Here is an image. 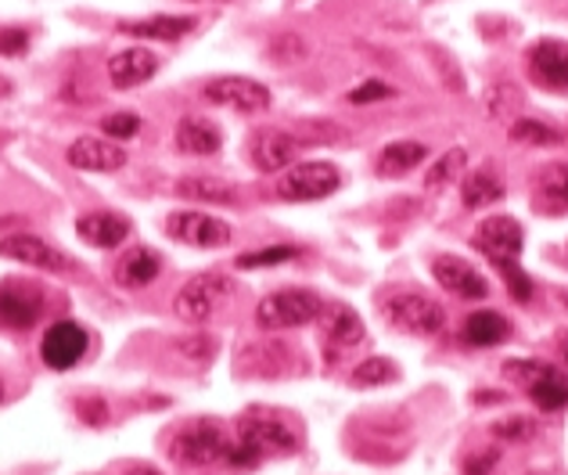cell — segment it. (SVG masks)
Segmentation results:
<instances>
[{
	"label": "cell",
	"mask_w": 568,
	"mask_h": 475,
	"mask_svg": "<svg viewBox=\"0 0 568 475\" xmlns=\"http://www.w3.org/2000/svg\"><path fill=\"white\" fill-rule=\"evenodd\" d=\"M235 440H241L245 446H252L259 457H278V454H296L299 451L302 432L285 411L249 407L238 417V436Z\"/></svg>",
	"instance_id": "cell-1"
},
{
	"label": "cell",
	"mask_w": 568,
	"mask_h": 475,
	"mask_svg": "<svg viewBox=\"0 0 568 475\" xmlns=\"http://www.w3.org/2000/svg\"><path fill=\"white\" fill-rule=\"evenodd\" d=\"M320 313H324V299H320L317 292H306V288H285V292H273L267 299H259L256 324L264 331H288V328L313 324Z\"/></svg>",
	"instance_id": "cell-2"
},
{
	"label": "cell",
	"mask_w": 568,
	"mask_h": 475,
	"mask_svg": "<svg viewBox=\"0 0 568 475\" xmlns=\"http://www.w3.org/2000/svg\"><path fill=\"white\" fill-rule=\"evenodd\" d=\"M235 296V281L227 278L220 270H206V273H195L180 292H177V317L187 324H202L224 307V302Z\"/></svg>",
	"instance_id": "cell-3"
},
{
	"label": "cell",
	"mask_w": 568,
	"mask_h": 475,
	"mask_svg": "<svg viewBox=\"0 0 568 475\" xmlns=\"http://www.w3.org/2000/svg\"><path fill=\"white\" fill-rule=\"evenodd\" d=\"M227 446L230 440L216 417H195V422H187L177 432V440H173V457L187 468H206L213 461H224Z\"/></svg>",
	"instance_id": "cell-4"
},
{
	"label": "cell",
	"mask_w": 568,
	"mask_h": 475,
	"mask_svg": "<svg viewBox=\"0 0 568 475\" xmlns=\"http://www.w3.org/2000/svg\"><path fill=\"white\" fill-rule=\"evenodd\" d=\"M385 317L392 328L403 331V335H421V339L440 335L446 328V310L425 292H396L389 299Z\"/></svg>",
	"instance_id": "cell-5"
},
{
	"label": "cell",
	"mask_w": 568,
	"mask_h": 475,
	"mask_svg": "<svg viewBox=\"0 0 568 475\" xmlns=\"http://www.w3.org/2000/svg\"><path fill=\"white\" fill-rule=\"evenodd\" d=\"M342 187V173L331 163H296L278 177V195L285 202H320Z\"/></svg>",
	"instance_id": "cell-6"
},
{
	"label": "cell",
	"mask_w": 568,
	"mask_h": 475,
	"mask_svg": "<svg viewBox=\"0 0 568 475\" xmlns=\"http://www.w3.org/2000/svg\"><path fill=\"white\" fill-rule=\"evenodd\" d=\"M169 238H177L184 245H195V249H224L235 238V227L213 213H198V209H180L166 220Z\"/></svg>",
	"instance_id": "cell-7"
},
{
	"label": "cell",
	"mask_w": 568,
	"mask_h": 475,
	"mask_svg": "<svg viewBox=\"0 0 568 475\" xmlns=\"http://www.w3.org/2000/svg\"><path fill=\"white\" fill-rule=\"evenodd\" d=\"M206 101L230 112H241V115H256V112H267L273 97H270V86L252 76H220L206 86Z\"/></svg>",
	"instance_id": "cell-8"
},
{
	"label": "cell",
	"mask_w": 568,
	"mask_h": 475,
	"mask_svg": "<svg viewBox=\"0 0 568 475\" xmlns=\"http://www.w3.org/2000/svg\"><path fill=\"white\" fill-rule=\"evenodd\" d=\"M0 256L19 259V264L48 270V273H69L72 270V256H65L62 249H54L51 241L29 235V230H19V235L0 238Z\"/></svg>",
	"instance_id": "cell-9"
},
{
	"label": "cell",
	"mask_w": 568,
	"mask_h": 475,
	"mask_svg": "<svg viewBox=\"0 0 568 475\" xmlns=\"http://www.w3.org/2000/svg\"><path fill=\"white\" fill-rule=\"evenodd\" d=\"M320 321V339H324V353L328 360H339L342 353H349L353 345L363 342L368 335V328L357 317L353 307H345V302H334V307H324V313L317 317Z\"/></svg>",
	"instance_id": "cell-10"
},
{
	"label": "cell",
	"mask_w": 568,
	"mask_h": 475,
	"mask_svg": "<svg viewBox=\"0 0 568 475\" xmlns=\"http://www.w3.org/2000/svg\"><path fill=\"white\" fill-rule=\"evenodd\" d=\"M529 76L544 86V91H568V40L544 37L526 51Z\"/></svg>",
	"instance_id": "cell-11"
},
{
	"label": "cell",
	"mask_w": 568,
	"mask_h": 475,
	"mask_svg": "<svg viewBox=\"0 0 568 475\" xmlns=\"http://www.w3.org/2000/svg\"><path fill=\"white\" fill-rule=\"evenodd\" d=\"M43 310V288L29 281H8L0 285V324L14 331L33 328Z\"/></svg>",
	"instance_id": "cell-12"
},
{
	"label": "cell",
	"mask_w": 568,
	"mask_h": 475,
	"mask_svg": "<svg viewBox=\"0 0 568 475\" xmlns=\"http://www.w3.org/2000/svg\"><path fill=\"white\" fill-rule=\"evenodd\" d=\"M432 278L457 299H486L489 296V281L461 256H435L432 259Z\"/></svg>",
	"instance_id": "cell-13"
},
{
	"label": "cell",
	"mask_w": 568,
	"mask_h": 475,
	"mask_svg": "<svg viewBox=\"0 0 568 475\" xmlns=\"http://www.w3.org/2000/svg\"><path fill=\"white\" fill-rule=\"evenodd\" d=\"M40 353H43V364L54 368V371H69L76 368L83 353H86V331L72 321H58L48 328V335L40 342Z\"/></svg>",
	"instance_id": "cell-14"
},
{
	"label": "cell",
	"mask_w": 568,
	"mask_h": 475,
	"mask_svg": "<svg viewBox=\"0 0 568 475\" xmlns=\"http://www.w3.org/2000/svg\"><path fill=\"white\" fill-rule=\"evenodd\" d=\"M69 166L86 173H115L126 166V148L112 137H80L69 144Z\"/></svg>",
	"instance_id": "cell-15"
},
{
	"label": "cell",
	"mask_w": 568,
	"mask_h": 475,
	"mask_svg": "<svg viewBox=\"0 0 568 475\" xmlns=\"http://www.w3.org/2000/svg\"><path fill=\"white\" fill-rule=\"evenodd\" d=\"M302 144L288 134V130H259L249 144L252 166L264 173H285L288 166H296Z\"/></svg>",
	"instance_id": "cell-16"
},
{
	"label": "cell",
	"mask_w": 568,
	"mask_h": 475,
	"mask_svg": "<svg viewBox=\"0 0 568 475\" xmlns=\"http://www.w3.org/2000/svg\"><path fill=\"white\" fill-rule=\"evenodd\" d=\"M475 245L489 259H518L521 245H526V235H521V224L515 216H489V220L478 224Z\"/></svg>",
	"instance_id": "cell-17"
},
{
	"label": "cell",
	"mask_w": 568,
	"mask_h": 475,
	"mask_svg": "<svg viewBox=\"0 0 568 475\" xmlns=\"http://www.w3.org/2000/svg\"><path fill=\"white\" fill-rule=\"evenodd\" d=\"M158 72V58L148 48H126L109 58V80L115 91H134Z\"/></svg>",
	"instance_id": "cell-18"
},
{
	"label": "cell",
	"mask_w": 568,
	"mask_h": 475,
	"mask_svg": "<svg viewBox=\"0 0 568 475\" xmlns=\"http://www.w3.org/2000/svg\"><path fill=\"white\" fill-rule=\"evenodd\" d=\"M76 235L94 249H115L130 235V220L120 213H86L76 220Z\"/></svg>",
	"instance_id": "cell-19"
},
{
	"label": "cell",
	"mask_w": 568,
	"mask_h": 475,
	"mask_svg": "<svg viewBox=\"0 0 568 475\" xmlns=\"http://www.w3.org/2000/svg\"><path fill=\"white\" fill-rule=\"evenodd\" d=\"M198 25V19L192 14H152V19H137V22H120V33L126 37H141V40H184L192 29Z\"/></svg>",
	"instance_id": "cell-20"
},
{
	"label": "cell",
	"mask_w": 568,
	"mask_h": 475,
	"mask_svg": "<svg viewBox=\"0 0 568 475\" xmlns=\"http://www.w3.org/2000/svg\"><path fill=\"white\" fill-rule=\"evenodd\" d=\"M224 144V134L220 126H216L213 120H206V115H184V120L177 123V148L184 155H216Z\"/></svg>",
	"instance_id": "cell-21"
},
{
	"label": "cell",
	"mask_w": 568,
	"mask_h": 475,
	"mask_svg": "<svg viewBox=\"0 0 568 475\" xmlns=\"http://www.w3.org/2000/svg\"><path fill=\"white\" fill-rule=\"evenodd\" d=\"M428 158V144L425 141H392L382 148V155H378L374 169L382 173V177H406L411 169H417L421 163Z\"/></svg>",
	"instance_id": "cell-22"
},
{
	"label": "cell",
	"mask_w": 568,
	"mask_h": 475,
	"mask_svg": "<svg viewBox=\"0 0 568 475\" xmlns=\"http://www.w3.org/2000/svg\"><path fill=\"white\" fill-rule=\"evenodd\" d=\"M533 192L547 213H565L568 209V163L540 166V173H536V180H533Z\"/></svg>",
	"instance_id": "cell-23"
},
{
	"label": "cell",
	"mask_w": 568,
	"mask_h": 475,
	"mask_svg": "<svg viewBox=\"0 0 568 475\" xmlns=\"http://www.w3.org/2000/svg\"><path fill=\"white\" fill-rule=\"evenodd\" d=\"M158 270H163V256H158L155 249H148V245H141V249H130L120 259L115 278H120V285H126V288H144L158 278Z\"/></svg>",
	"instance_id": "cell-24"
},
{
	"label": "cell",
	"mask_w": 568,
	"mask_h": 475,
	"mask_svg": "<svg viewBox=\"0 0 568 475\" xmlns=\"http://www.w3.org/2000/svg\"><path fill=\"white\" fill-rule=\"evenodd\" d=\"M464 342L468 345H478V350H486V345H497L512 335V324H507V317H500L497 310H475L468 321H464Z\"/></svg>",
	"instance_id": "cell-25"
},
{
	"label": "cell",
	"mask_w": 568,
	"mask_h": 475,
	"mask_svg": "<svg viewBox=\"0 0 568 475\" xmlns=\"http://www.w3.org/2000/svg\"><path fill=\"white\" fill-rule=\"evenodd\" d=\"M500 198H504V180L493 169H475L461 184V202L468 209H486Z\"/></svg>",
	"instance_id": "cell-26"
},
{
	"label": "cell",
	"mask_w": 568,
	"mask_h": 475,
	"mask_svg": "<svg viewBox=\"0 0 568 475\" xmlns=\"http://www.w3.org/2000/svg\"><path fill=\"white\" fill-rule=\"evenodd\" d=\"M177 195L187 202H216V206H235L238 187L216 177H187L177 184Z\"/></svg>",
	"instance_id": "cell-27"
},
{
	"label": "cell",
	"mask_w": 568,
	"mask_h": 475,
	"mask_svg": "<svg viewBox=\"0 0 568 475\" xmlns=\"http://www.w3.org/2000/svg\"><path fill=\"white\" fill-rule=\"evenodd\" d=\"M529 396L540 411H561V407H568V379L555 368L550 374H544L540 382L529 385Z\"/></svg>",
	"instance_id": "cell-28"
},
{
	"label": "cell",
	"mask_w": 568,
	"mask_h": 475,
	"mask_svg": "<svg viewBox=\"0 0 568 475\" xmlns=\"http://www.w3.org/2000/svg\"><path fill=\"white\" fill-rule=\"evenodd\" d=\"M464 166H468V152L450 148L443 158H435L432 169L425 173V187H428V192H443L450 180H457V173H464Z\"/></svg>",
	"instance_id": "cell-29"
},
{
	"label": "cell",
	"mask_w": 568,
	"mask_h": 475,
	"mask_svg": "<svg viewBox=\"0 0 568 475\" xmlns=\"http://www.w3.org/2000/svg\"><path fill=\"white\" fill-rule=\"evenodd\" d=\"M507 134H512L515 144H529V148H550V144H561L558 130H550V126L540 123V120H529V115H521V120H515Z\"/></svg>",
	"instance_id": "cell-30"
},
{
	"label": "cell",
	"mask_w": 568,
	"mask_h": 475,
	"mask_svg": "<svg viewBox=\"0 0 568 475\" xmlns=\"http://www.w3.org/2000/svg\"><path fill=\"white\" fill-rule=\"evenodd\" d=\"M400 379V368L392 364L389 357H371L353 371V385L357 389H378V385H389Z\"/></svg>",
	"instance_id": "cell-31"
},
{
	"label": "cell",
	"mask_w": 568,
	"mask_h": 475,
	"mask_svg": "<svg viewBox=\"0 0 568 475\" xmlns=\"http://www.w3.org/2000/svg\"><path fill=\"white\" fill-rule=\"evenodd\" d=\"M493 267H497L504 273V281H507V292H512L515 302H529L533 292H536V285L526 270L518 267V259H489Z\"/></svg>",
	"instance_id": "cell-32"
},
{
	"label": "cell",
	"mask_w": 568,
	"mask_h": 475,
	"mask_svg": "<svg viewBox=\"0 0 568 475\" xmlns=\"http://www.w3.org/2000/svg\"><path fill=\"white\" fill-rule=\"evenodd\" d=\"M296 256H299L296 245H273V249L245 252V256L235 259V264L241 270H264V267H281V264H288V259H296Z\"/></svg>",
	"instance_id": "cell-33"
},
{
	"label": "cell",
	"mask_w": 568,
	"mask_h": 475,
	"mask_svg": "<svg viewBox=\"0 0 568 475\" xmlns=\"http://www.w3.org/2000/svg\"><path fill=\"white\" fill-rule=\"evenodd\" d=\"M489 432L504 443H526V440L536 436V422L526 414H515V417H504V422H497Z\"/></svg>",
	"instance_id": "cell-34"
},
{
	"label": "cell",
	"mask_w": 568,
	"mask_h": 475,
	"mask_svg": "<svg viewBox=\"0 0 568 475\" xmlns=\"http://www.w3.org/2000/svg\"><path fill=\"white\" fill-rule=\"evenodd\" d=\"M101 130L112 137V141H126V137H134L137 130H141V115L134 112H112L101 120Z\"/></svg>",
	"instance_id": "cell-35"
},
{
	"label": "cell",
	"mask_w": 568,
	"mask_h": 475,
	"mask_svg": "<svg viewBox=\"0 0 568 475\" xmlns=\"http://www.w3.org/2000/svg\"><path fill=\"white\" fill-rule=\"evenodd\" d=\"M550 371H555V368H550L547 360H507V364H504V374H512V379L526 382V385L540 382L544 374H550Z\"/></svg>",
	"instance_id": "cell-36"
},
{
	"label": "cell",
	"mask_w": 568,
	"mask_h": 475,
	"mask_svg": "<svg viewBox=\"0 0 568 475\" xmlns=\"http://www.w3.org/2000/svg\"><path fill=\"white\" fill-rule=\"evenodd\" d=\"M392 94L396 91H392L385 80H368V83H360L357 91H349V101H353V105H368V101H385Z\"/></svg>",
	"instance_id": "cell-37"
},
{
	"label": "cell",
	"mask_w": 568,
	"mask_h": 475,
	"mask_svg": "<svg viewBox=\"0 0 568 475\" xmlns=\"http://www.w3.org/2000/svg\"><path fill=\"white\" fill-rule=\"evenodd\" d=\"M25 48H29L25 29H4V33H0V54L4 58H19L25 54Z\"/></svg>",
	"instance_id": "cell-38"
},
{
	"label": "cell",
	"mask_w": 568,
	"mask_h": 475,
	"mask_svg": "<svg viewBox=\"0 0 568 475\" xmlns=\"http://www.w3.org/2000/svg\"><path fill=\"white\" fill-rule=\"evenodd\" d=\"M497 451H483V454H472L468 461H464V475H489L493 468H497Z\"/></svg>",
	"instance_id": "cell-39"
},
{
	"label": "cell",
	"mask_w": 568,
	"mask_h": 475,
	"mask_svg": "<svg viewBox=\"0 0 568 475\" xmlns=\"http://www.w3.org/2000/svg\"><path fill=\"white\" fill-rule=\"evenodd\" d=\"M76 411H80V417L86 425H105L109 422V407L101 400H80Z\"/></svg>",
	"instance_id": "cell-40"
},
{
	"label": "cell",
	"mask_w": 568,
	"mask_h": 475,
	"mask_svg": "<svg viewBox=\"0 0 568 475\" xmlns=\"http://www.w3.org/2000/svg\"><path fill=\"white\" fill-rule=\"evenodd\" d=\"M209 345H213L209 339H184V342H180V350H184L187 357H209V353H213Z\"/></svg>",
	"instance_id": "cell-41"
},
{
	"label": "cell",
	"mask_w": 568,
	"mask_h": 475,
	"mask_svg": "<svg viewBox=\"0 0 568 475\" xmlns=\"http://www.w3.org/2000/svg\"><path fill=\"white\" fill-rule=\"evenodd\" d=\"M558 353H561V360L568 364V331H561V335H558Z\"/></svg>",
	"instance_id": "cell-42"
},
{
	"label": "cell",
	"mask_w": 568,
	"mask_h": 475,
	"mask_svg": "<svg viewBox=\"0 0 568 475\" xmlns=\"http://www.w3.org/2000/svg\"><path fill=\"white\" fill-rule=\"evenodd\" d=\"M134 475H163V472H155V468H134Z\"/></svg>",
	"instance_id": "cell-43"
},
{
	"label": "cell",
	"mask_w": 568,
	"mask_h": 475,
	"mask_svg": "<svg viewBox=\"0 0 568 475\" xmlns=\"http://www.w3.org/2000/svg\"><path fill=\"white\" fill-rule=\"evenodd\" d=\"M4 393H8V389H4V379H0V400H4Z\"/></svg>",
	"instance_id": "cell-44"
},
{
	"label": "cell",
	"mask_w": 568,
	"mask_h": 475,
	"mask_svg": "<svg viewBox=\"0 0 568 475\" xmlns=\"http://www.w3.org/2000/svg\"><path fill=\"white\" fill-rule=\"evenodd\" d=\"M195 4H206V0H195Z\"/></svg>",
	"instance_id": "cell-45"
}]
</instances>
